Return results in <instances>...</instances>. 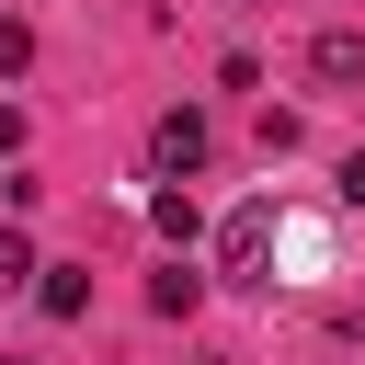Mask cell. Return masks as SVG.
I'll list each match as a JSON object with an SVG mask.
<instances>
[{"instance_id": "1", "label": "cell", "mask_w": 365, "mask_h": 365, "mask_svg": "<svg viewBox=\"0 0 365 365\" xmlns=\"http://www.w3.org/2000/svg\"><path fill=\"white\" fill-rule=\"evenodd\" d=\"M274 240H285V228H274V205H240V217L217 228V274L262 285V274H274Z\"/></svg>"}, {"instance_id": "2", "label": "cell", "mask_w": 365, "mask_h": 365, "mask_svg": "<svg viewBox=\"0 0 365 365\" xmlns=\"http://www.w3.org/2000/svg\"><path fill=\"white\" fill-rule=\"evenodd\" d=\"M148 160H160V171H205V114H194V103L160 114V125H148Z\"/></svg>"}, {"instance_id": "3", "label": "cell", "mask_w": 365, "mask_h": 365, "mask_svg": "<svg viewBox=\"0 0 365 365\" xmlns=\"http://www.w3.org/2000/svg\"><path fill=\"white\" fill-rule=\"evenodd\" d=\"M308 80H319V91H354V80H365V34H354V23H331V34L308 46Z\"/></svg>"}, {"instance_id": "4", "label": "cell", "mask_w": 365, "mask_h": 365, "mask_svg": "<svg viewBox=\"0 0 365 365\" xmlns=\"http://www.w3.org/2000/svg\"><path fill=\"white\" fill-rule=\"evenodd\" d=\"M34 297H46V319H80V308H91V274H68V262H46V274H34Z\"/></svg>"}, {"instance_id": "5", "label": "cell", "mask_w": 365, "mask_h": 365, "mask_svg": "<svg viewBox=\"0 0 365 365\" xmlns=\"http://www.w3.org/2000/svg\"><path fill=\"white\" fill-rule=\"evenodd\" d=\"M194 297H205V274H182V262H171V274H160V285H148V308H160V319H182V308H194Z\"/></svg>"}, {"instance_id": "6", "label": "cell", "mask_w": 365, "mask_h": 365, "mask_svg": "<svg viewBox=\"0 0 365 365\" xmlns=\"http://www.w3.org/2000/svg\"><path fill=\"white\" fill-rule=\"evenodd\" d=\"M11 68H34V23H23V11H0V80H11Z\"/></svg>"}, {"instance_id": "7", "label": "cell", "mask_w": 365, "mask_h": 365, "mask_svg": "<svg viewBox=\"0 0 365 365\" xmlns=\"http://www.w3.org/2000/svg\"><path fill=\"white\" fill-rule=\"evenodd\" d=\"M23 274H46V262H34V240H23V228H0V285H23Z\"/></svg>"}, {"instance_id": "8", "label": "cell", "mask_w": 365, "mask_h": 365, "mask_svg": "<svg viewBox=\"0 0 365 365\" xmlns=\"http://www.w3.org/2000/svg\"><path fill=\"white\" fill-rule=\"evenodd\" d=\"M342 205H365V148H354V160H342Z\"/></svg>"}, {"instance_id": "9", "label": "cell", "mask_w": 365, "mask_h": 365, "mask_svg": "<svg viewBox=\"0 0 365 365\" xmlns=\"http://www.w3.org/2000/svg\"><path fill=\"white\" fill-rule=\"evenodd\" d=\"M11 148H23V114H11V103H0V160H11Z\"/></svg>"}]
</instances>
